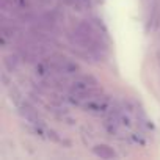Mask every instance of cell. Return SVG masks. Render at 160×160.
<instances>
[{"instance_id": "1", "label": "cell", "mask_w": 160, "mask_h": 160, "mask_svg": "<svg viewBox=\"0 0 160 160\" xmlns=\"http://www.w3.org/2000/svg\"><path fill=\"white\" fill-rule=\"evenodd\" d=\"M96 88H98V80L94 77H91V75H80V77L74 78L72 83H71L72 93L78 94L80 98L91 93V91H94Z\"/></svg>"}, {"instance_id": "2", "label": "cell", "mask_w": 160, "mask_h": 160, "mask_svg": "<svg viewBox=\"0 0 160 160\" xmlns=\"http://www.w3.org/2000/svg\"><path fill=\"white\" fill-rule=\"evenodd\" d=\"M80 105H82V108L85 112H90L93 115H102L107 110H110V101L107 98H101V96L83 98V102L80 104Z\"/></svg>"}, {"instance_id": "3", "label": "cell", "mask_w": 160, "mask_h": 160, "mask_svg": "<svg viewBox=\"0 0 160 160\" xmlns=\"http://www.w3.org/2000/svg\"><path fill=\"white\" fill-rule=\"evenodd\" d=\"M50 68L58 72V74H64V75H71V74H75L78 71V66L75 63H72L71 60L68 58H57L50 63Z\"/></svg>"}, {"instance_id": "4", "label": "cell", "mask_w": 160, "mask_h": 160, "mask_svg": "<svg viewBox=\"0 0 160 160\" xmlns=\"http://www.w3.org/2000/svg\"><path fill=\"white\" fill-rule=\"evenodd\" d=\"M94 154L96 155H99L101 158H113V157H116V152L113 151V148H110L108 144H98V146H94Z\"/></svg>"}, {"instance_id": "5", "label": "cell", "mask_w": 160, "mask_h": 160, "mask_svg": "<svg viewBox=\"0 0 160 160\" xmlns=\"http://www.w3.org/2000/svg\"><path fill=\"white\" fill-rule=\"evenodd\" d=\"M5 68L10 71V72H14V71H18V68H19V63H21V60H19V57L18 55H8L7 58H5Z\"/></svg>"}, {"instance_id": "6", "label": "cell", "mask_w": 160, "mask_h": 160, "mask_svg": "<svg viewBox=\"0 0 160 160\" xmlns=\"http://www.w3.org/2000/svg\"><path fill=\"white\" fill-rule=\"evenodd\" d=\"M11 3L16 8L22 10V11H28L30 10V2H28V0H11Z\"/></svg>"}, {"instance_id": "7", "label": "cell", "mask_w": 160, "mask_h": 160, "mask_svg": "<svg viewBox=\"0 0 160 160\" xmlns=\"http://www.w3.org/2000/svg\"><path fill=\"white\" fill-rule=\"evenodd\" d=\"M61 2L68 7H74V8H78L80 7V0H61Z\"/></svg>"}, {"instance_id": "8", "label": "cell", "mask_w": 160, "mask_h": 160, "mask_svg": "<svg viewBox=\"0 0 160 160\" xmlns=\"http://www.w3.org/2000/svg\"><path fill=\"white\" fill-rule=\"evenodd\" d=\"M98 2H104V0H98Z\"/></svg>"}]
</instances>
